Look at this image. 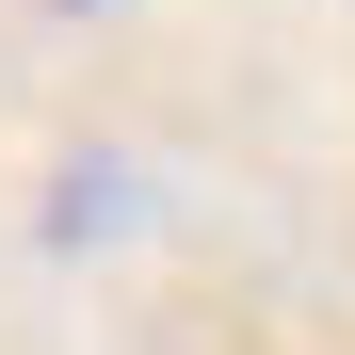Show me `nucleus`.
<instances>
[{
	"label": "nucleus",
	"instance_id": "f257e3e1",
	"mask_svg": "<svg viewBox=\"0 0 355 355\" xmlns=\"http://www.w3.org/2000/svg\"><path fill=\"white\" fill-rule=\"evenodd\" d=\"M65 17H97V0H65Z\"/></svg>",
	"mask_w": 355,
	"mask_h": 355
}]
</instances>
